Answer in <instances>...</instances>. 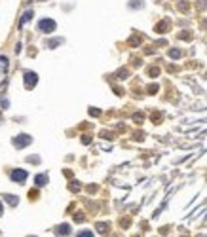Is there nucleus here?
Here are the masks:
<instances>
[{"label": "nucleus", "instance_id": "nucleus-18", "mask_svg": "<svg viewBox=\"0 0 207 237\" xmlns=\"http://www.w3.org/2000/svg\"><path fill=\"white\" fill-rule=\"evenodd\" d=\"M156 89H158L156 86H150V87H148V91H150V93H156Z\"/></svg>", "mask_w": 207, "mask_h": 237}, {"label": "nucleus", "instance_id": "nucleus-6", "mask_svg": "<svg viewBox=\"0 0 207 237\" xmlns=\"http://www.w3.org/2000/svg\"><path fill=\"white\" fill-rule=\"evenodd\" d=\"M34 184H36L38 188L46 186L48 184V175H36V177H34Z\"/></svg>", "mask_w": 207, "mask_h": 237}, {"label": "nucleus", "instance_id": "nucleus-3", "mask_svg": "<svg viewBox=\"0 0 207 237\" xmlns=\"http://www.w3.org/2000/svg\"><path fill=\"white\" fill-rule=\"evenodd\" d=\"M23 78H25V87H27V89H32V87L36 86V82H38L36 72H32V70H27V72L23 74Z\"/></svg>", "mask_w": 207, "mask_h": 237}, {"label": "nucleus", "instance_id": "nucleus-17", "mask_svg": "<svg viewBox=\"0 0 207 237\" xmlns=\"http://www.w3.org/2000/svg\"><path fill=\"white\" fill-rule=\"evenodd\" d=\"M74 220H76V222H82V220H84V214H76V216H74Z\"/></svg>", "mask_w": 207, "mask_h": 237}, {"label": "nucleus", "instance_id": "nucleus-11", "mask_svg": "<svg viewBox=\"0 0 207 237\" xmlns=\"http://www.w3.org/2000/svg\"><path fill=\"white\" fill-rule=\"evenodd\" d=\"M76 237H93V232H89V230H84V232H80Z\"/></svg>", "mask_w": 207, "mask_h": 237}, {"label": "nucleus", "instance_id": "nucleus-5", "mask_svg": "<svg viewBox=\"0 0 207 237\" xmlns=\"http://www.w3.org/2000/svg\"><path fill=\"white\" fill-rule=\"evenodd\" d=\"M55 233H57L59 237H69V233H70V226H69V224H61V226H57Z\"/></svg>", "mask_w": 207, "mask_h": 237}, {"label": "nucleus", "instance_id": "nucleus-19", "mask_svg": "<svg viewBox=\"0 0 207 237\" xmlns=\"http://www.w3.org/2000/svg\"><path fill=\"white\" fill-rule=\"evenodd\" d=\"M2 213H4V207H2V201H0V216H2Z\"/></svg>", "mask_w": 207, "mask_h": 237}, {"label": "nucleus", "instance_id": "nucleus-16", "mask_svg": "<svg viewBox=\"0 0 207 237\" xmlns=\"http://www.w3.org/2000/svg\"><path fill=\"white\" fill-rule=\"evenodd\" d=\"M82 142H84V144H89V142H91V139H89V137H88V135H84V139H82Z\"/></svg>", "mask_w": 207, "mask_h": 237}, {"label": "nucleus", "instance_id": "nucleus-2", "mask_svg": "<svg viewBox=\"0 0 207 237\" xmlns=\"http://www.w3.org/2000/svg\"><path fill=\"white\" fill-rule=\"evenodd\" d=\"M31 142H32V137H31V135H25V133L12 139V144H14L15 148H25V146H29Z\"/></svg>", "mask_w": 207, "mask_h": 237}, {"label": "nucleus", "instance_id": "nucleus-20", "mask_svg": "<svg viewBox=\"0 0 207 237\" xmlns=\"http://www.w3.org/2000/svg\"><path fill=\"white\" fill-rule=\"evenodd\" d=\"M29 237H34V235H29Z\"/></svg>", "mask_w": 207, "mask_h": 237}, {"label": "nucleus", "instance_id": "nucleus-12", "mask_svg": "<svg viewBox=\"0 0 207 237\" xmlns=\"http://www.w3.org/2000/svg\"><path fill=\"white\" fill-rule=\"evenodd\" d=\"M97 230H99L101 233H106L108 232V226H106V224H97Z\"/></svg>", "mask_w": 207, "mask_h": 237}, {"label": "nucleus", "instance_id": "nucleus-1", "mask_svg": "<svg viewBox=\"0 0 207 237\" xmlns=\"http://www.w3.org/2000/svg\"><path fill=\"white\" fill-rule=\"evenodd\" d=\"M57 29V25H55V21L53 19H40L38 21V31H42V32H46V34H51V32Z\"/></svg>", "mask_w": 207, "mask_h": 237}, {"label": "nucleus", "instance_id": "nucleus-14", "mask_svg": "<svg viewBox=\"0 0 207 237\" xmlns=\"http://www.w3.org/2000/svg\"><path fill=\"white\" fill-rule=\"evenodd\" d=\"M27 161H29V163H38V161H40V158H38V156H29Z\"/></svg>", "mask_w": 207, "mask_h": 237}, {"label": "nucleus", "instance_id": "nucleus-10", "mask_svg": "<svg viewBox=\"0 0 207 237\" xmlns=\"http://www.w3.org/2000/svg\"><path fill=\"white\" fill-rule=\"evenodd\" d=\"M169 57H171V59H179V57H180V50H171L169 51Z\"/></svg>", "mask_w": 207, "mask_h": 237}, {"label": "nucleus", "instance_id": "nucleus-15", "mask_svg": "<svg viewBox=\"0 0 207 237\" xmlns=\"http://www.w3.org/2000/svg\"><path fill=\"white\" fill-rule=\"evenodd\" d=\"M165 27H167V23L163 21V23H160V25L156 27V31H158V32H165Z\"/></svg>", "mask_w": 207, "mask_h": 237}, {"label": "nucleus", "instance_id": "nucleus-7", "mask_svg": "<svg viewBox=\"0 0 207 237\" xmlns=\"http://www.w3.org/2000/svg\"><path fill=\"white\" fill-rule=\"evenodd\" d=\"M32 15H34V12H32V10H27L23 14V17H21V21H19V27H25V23L32 19Z\"/></svg>", "mask_w": 207, "mask_h": 237}, {"label": "nucleus", "instance_id": "nucleus-13", "mask_svg": "<svg viewBox=\"0 0 207 237\" xmlns=\"http://www.w3.org/2000/svg\"><path fill=\"white\" fill-rule=\"evenodd\" d=\"M129 76V70H120V72H118V78H122V80H125V78H127Z\"/></svg>", "mask_w": 207, "mask_h": 237}, {"label": "nucleus", "instance_id": "nucleus-8", "mask_svg": "<svg viewBox=\"0 0 207 237\" xmlns=\"http://www.w3.org/2000/svg\"><path fill=\"white\" fill-rule=\"evenodd\" d=\"M4 199L6 201H8V203H10V205H17V203H19V199H17V197H15V196H10V194H8V196H4Z\"/></svg>", "mask_w": 207, "mask_h": 237}, {"label": "nucleus", "instance_id": "nucleus-4", "mask_svg": "<svg viewBox=\"0 0 207 237\" xmlns=\"http://www.w3.org/2000/svg\"><path fill=\"white\" fill-rule=\"evenodd\" d=\"M27 171H23V169H15V171H12V180L17 184H23L25 180H27Z\"/></svg>", "mask_w": 207, "mask_h": 237}, {"label": "nucleus", "instance_id": "nucleus-9", "mask_svg": "<svg viewBox=\"0 0 207 237\" xmlns=\"http://www.w3.org/2000/svg\"><path fill=\"white\" fill-rule=\"evenodd\" d=\"M57 44H63V38H57V40H50V42H48V48H57Z\"/></svg>", "mask_w": 207, "mask_h": 237}]
</instances>
